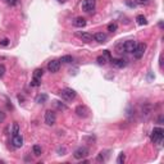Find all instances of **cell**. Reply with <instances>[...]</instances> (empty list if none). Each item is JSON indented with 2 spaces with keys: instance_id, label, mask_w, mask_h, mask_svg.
<instances>
[{
  "instance_id": "cell-27",
  "label": "cell",
  "mask_w": 164,
  "mask_h": 164,
  "mask_svg": "<svg viewBox=\"0 0 164 164\" xmlns=\"http://www.w3.org/2000/svg\"><path fill=\"white\" fill-rule=\"evenodd\" d=\"M4 1L8 5H10V6H15V5L18 4V0H4Z\"/></svg>"
},
{
  "instance_id": "cell-5",
  "label": "cell",
  "mask_w": 164,
  "mask_h": 164,
  "mask_svg": "<svg viewBox=\"0 0 164 164\" xmlns=\"http://www.w3.org/2000/svg\"><path fill=\"white\" fill-rule=\"evenodd\" d=\"M122 46H123L124 53H133L135 49H136V46H137V43L135 40H128L124 44H122Z\"/></svg>"
},
{
  "instance_id": "cell-33",
  "label": "cell",
  "mask_w": 164,
  "mask_h": 164,
  "mask_svg": "<svg viewBox=\"0 0 164 164\" xmlns=\"http://www.w3.org/2000/svg\"><path fill=\"white\" fill-rule=\"evenodd\" d=\"M4 119H5V114L3 113L1 110H0V122H3V121H4Z\"/></svg>"
},
{
  "instance_id": "cell-10",
  "label": "cell",
  "mask_w": 164,
  "mask_h": 164,
  "mask_svg": "<svg viewBox=\"0 0 164 164\" xmlns=\"http://www.w3.org/2000/svg\"><path fill=\"white\" fill-rule=\"evenodd\" d=\"M76 113L78 117H82V118H86L89 115V109L85 107V105H78L76 108Z\"/></svg>"
},
{
  "instance_id": "cell-20",
  "label": "cell",
  "mask_w": 164,
  "mask_h": 164,
  "mask_svg": "<svg viewBox=\"0 0 164 164\" xmlns=\"http://www.w3.org/2000/svg\"><path fill=\"white\" fill-rule=\"evenodd\" d=\"M43 73H44V70L41 69V68L35 69V72H33V78H38V80H41V77H43Z\"/></svg>"
},
{
  "instance_id": "cell-17",
  "label": "cell",
  "mask_w": 164,
  "mask_h": 164,
  "mask_svg": "<svg viewBox=\"0 0 164 164\" xmlns=\"http://www.w3.org/2000/svg\"><path fill=\"white\" fill-rule=\"evenodd\" d=\"M136 22L139 23L140 26H144V24H146L147 23V21H146V18L144 17L142 14H140V15H137L136 17Z\"/></svg>"
},
{
  "instance_id": "cell-4",
  "label": "cell",
  "mask_w": 164,
  "mask_h": 164,
  "mask_svg": "<svg viewBox=\"0 0 164 164\" xmlns=\"http://www.w3.org/2000/svg\"><path fill=\"white\" fill-rule=\"evenodd\" d=\"M55 122H57L55 112L46 110V113H45V123H46L47 126H53V124H55Z\"/></svg>"
},
{
  "instance_id": "cell-13",
  "label": "cell",
  "mask_w": 164,
  "mask_h": 164,
  "mask_svg": "<svg viewBox=\"0 0 164 164\" xmlns=\"http://www.w3.org/2000/svg\"><path fill=\"white\" fill-rule=\"evenodd\" d=\"M73 26L75 27H85L86 26V19L82 18V17H77L76 19H73Z\"/></svg>"
},
{
  "instance_id": "cell-22",
  "label": "cell",
  "mask_w": 164,
  "mask_h": 164,
  "mask_svg": "<svg viewBox=\"0 0 164 164\" xmlns=\"http://www.w3.org/2000/svg\"><path fill=\"white\" fill-rule=\"evenodd\" d=\"M117 28H118V24H117V23H109V24H108V31H109V32L117 31Z\"/></svg>"
},
{
  "instance_id": "cell-35",
  "label": "cell",
  "mask_w": 164,
  "mask_h": 164,
  "mask_svg": "<svg viewBox=\"0 0 164 164\" xmlns=\"http://www.w3.org/2000/svg\"><path fill=\"white\" fill-rule=\"evenodd\" d=\"M58 1H59V3H64V1H66V0H58Z\"/></svg>"
},
{
  "instance_id": "cell-11",
  "label": "cell",
  "mask_w": 164,
  "mask_h": 164,
  "mask_svg": "<svg viewBox=\"0 0 164 164\" xmlns=\"http://www.w3.org/2000/svg\"><path fill=\"white\" fill-rule=\"evenodd\" d=\"M77 36L82 41H85V43H91L92 38H94V36L91 33H89V32H80V33H77Z\"/></svg>"
},
{
  "instance_id": "cell-12",
  "label": "cell",
  "mask_w": 164,
  "mask_h": 164,
  "mask_svg": "<svg viewBox=\"0 0 164 164\" xmlns=\"http://www.w3.org/2000/svg\"><path fill=\"white\" fill-rule=\"evenodd\" d=\"M151 110H153V105L150 104V103H145V104L142 105V109H141L142 115H145V117H149L150 113H151Z\"/></svg>"
},
{
  "instance_id": "cell-24",
  "label": "cell",
  "mask_w": 164,
  "mask_h": 164,
  "mask_svg": "<svg viewBox=\"0 0 164 164\" xmlns=\"http://www.w3.org/2000/svg\"><path fill=\"white\" fill-rule=\"evenodd\" d=\"M124 160H126V155H124L123 153H121V154H119V156L117 158V163H118V164H123V163H124Z\"/></svg>"
},
{
  "instance_id": "cell-34",
  "label": "cell",
  "mask_w": 164,
  "mask_h": 164,
  "mask_svg": "<svg viewBox=\"0 0 164 164\" xmlns=\"http://www.w3.org/2000/svg\"><path fill=\"white\" fill-rule=\"evenodd\" d=\"M158 123H159V124H162V123H163V115H159V118H158Z\"/></svg>"
},
{
  "instance_id": "cell-14",
  "label": "cell",
  "mask_w": 164,
  "mask_h": 164,
  "mask_svg": "<svg viewBox=\"0 0 164 164\" xmlns=\"http://www.w3.org/2000/svg\"><path fill=\"white\" fill-rule=\"evenodd\" d=\"M110 60H112V64L114 67H117V68H123L127 64V62L124 59H110Z\"/></svg>"
},
{
  "instance_id": "cell-32",
  "label": "cell",
  "mask_w": 164,
  "mask_h": 164,
  "mask_svg": "<svg viewBox=\"0 0 164 164\" xmlns=\"http://www.w3.org/2000/svg\"><path fill=\"white\" fill-rule=\"evenodd\" d=\"M104 57L110 59V53H109V50H104Z\"/></svg>"
},
{
  "instance_id": "cell-28",
  "label": "cell",
  "mask_w": 164,
  "mask_h": 164,
  "mask_svg": "<svg viewBox=\"0 0 164 164\" xmlns=\"http://www.w3.org/2000/svg\"><path fill=\"white\" fill-rule=\"evenodd\" d=\"M54 105L58 107L59 109H62V110H66V109H67V107L64 104H60V101H54Z\"/></svg>"
},
{
  "instance_id": "cell-19",
  "label": "cell",
  "mask_w": 164,
  "mask_h": 164,
  "mask_svg": "<svg viewBox=\"0 0 164 164\" xmlns=\"http://www.w3.org/2000/svg\"><path fill=\"white\" fill-rule=\"evenodd\" d=\"M59 62H62V63H72L73 62V58L70 55H63L59 59Z\"/></svg>"
},
{
  "instance_id": "cell-25",
  "label": "cell",
  "mask_w": 164,
  "mask_h": 164,
  "mask_svg": "<svg viewBox=\"0 0 164 164\" xmlns=\"http://www.w3.org/2000/svg\"><path fill=\"white\" fill-rule=\"evenodd\" d=\"M135 3L139 5H147L151 3V0H135Z\"/></svg>"
},
{
  "instance_id": "cell-1",
  "label": "cell",
  "mask_w": 164,
  "mask_h": 164,
  "mask_svg": "<svg viewBox=\"0 0 164 164\" xmlns=\"http://www.w3.org/2000/svg\"><path fill=\"white\" fill-rule=\"evenodd\" d=\"M164 137V131L160 127H155L151 132V141L154 144H162Z\"/></svg>"
},
{
  "instance_id": "cell-7",
  "label": "cell",
  "mask_w": 164,
  "mask_h": 164,
  "mask_svg": "<svg viewBox=\"0 0 164 164\" xmlns=\"http://www.w3.org/2000/svg\"><path fill=\"white\" fill-rule=\"evenodd\" d=\"M47 69H49V72L51 73H57V72H59V69H60V62L59 60H50L49 63H47Z\"/></svg>"
},
{
  "instance_id": "cell-31",
  "label": "cell",
  "mask_w": 164,
  "mask_h": 164,
  "mask_svg": "<svg viewBox=\"0 0 164 164\" xmlns=\"http://www.w3.org/2000/svg\"><path fill=\"white\" fill-rule=\"evenodd\" d=\"M4 75H5V67L3 64H0V78H3Z\"/></svg>"
},
{
  "instance_id": "cell-3",
  "label": "cell",
  "mask_w": 164,
  "mask_h": 164,
  "mask_svg": "<svg viewBox=\"0 0 164 164\" xmlns=\"http://www.w3.org/2000/svg\"><path fill=\"white\" fill-rule=\"evenodd\" d=\"M87 155H89V149L87 147H85V146L77 147V149L75 150V153H73V156H75V159H77V160H82Z\"/></svg>"
},
{
  "instance_id": "cell-6",
  "label": "cell",
  "mask_w": 164,
  "mask_h": 164,
  "mask_svg": "<svg viewBox=\"0 0 164 164\" xmlns=\"http://www.w3.org/2000/svg\"><path fill=\"white\" fill-rule=\"evenodd\" d=\"M145 50H146V45L145 44H137L136 49H135V51L132 54H133V57L136 58V59H141V58L144 57Z\"/></svg>"
},
{
  "instance_id": "cell-26",
  "label": "cell",
  "mask_w": 164,
  "mask_h": 164,
  "mask_svg": "<svg viewBox=\"0 0 164 164\" xmlns=\"http://www.w3.org/2000/svg\"><path fill=\"white\" fill-rule=\"evenodd\" d=\"M40 81H41V80H38V78H32L31 86H33V87H37V86H40Z\"/></svg>"
},
{
  "instance_id": "cell-21",
  "label": "cell",
  "mask_w": 164,
  "mask_h": 164,
  "mask_svg": "<svg viewBox=\"0 0 164 164\" xmlns=\"http://www.w3.org/2000/svg\"><path fill=\"white\" fill-rule=\"evenodd\" d=\"M98 63L100 64V66H104V64H107V60H108V58H105L104 55H100V57H98Z\"/></svg>"
},
{
  "instance_id": "cell-29",
  "label": "cell",
  "mask_w": 164,
  "mask_h": 164,
  "mask_svg": "<svg viewBox=\"0 0 164 164\" xmlns=\"http://www.w3.org/2000/svg\"><path fill=\"white\" fill-rule=\"evenodd\" d=\"M104 153H105V151H101V153L98 155V158H96V159H98V162H105V159H107V158H105Z\"/></svg>"
},
{
  "instance_id": "cell-16",
  "label": "cell",
  "mask_w": 164,
  "mask_h": 164,
  "mask_svg": "<svg viewBox=\"0 0 164 164\" xmlns=\"http://www.w3.org/2000/svg\"><path fill=\"white\" fill-rule=\"evenodd\" d=\"M47 95L46 94H40V95H37L36 96V103L37 104H44V103H46L47 101Z\"/></svg>"
},
{
  "instance_id": "cell-18",
  "label": "cell",
  "mask_w": 164,
  "mask_h": 164,
  "mask_svg": "<svg viewBox=\"0 0 164 164\" xmlns=\"http://www.w3.org/2000/svg\"><path fill=\"white\" fill-rule=\"evenodd\" d=\"M32 151H33V154L36 156H40L43 150H41V146L40 145H33V146H32Z\"/></svg>"
},
{
  "instance_id": "cell-9",
  "label": "cell",
  "mask_w": 164,
  "mask_h": 164,
  "mask_svg": "<svg viewBox=\"0 0 164 164\" xmlns=\"http://www.w3.org/2000/svg\"><path fill=\"white\" fill-rule=\"evenodd\" d=\"M12 144H13V146H14L15 149H18V147H22V145H23V137H22L19 133L13 135Z\"/></svg>"
},
{
  "instance_id": "cell-2",
  "label": "cell",
  "mask_w": 164,
  "mask_h": 164,
  "mask_svg": "<svg viewBox=\"0 0 164 164\" xmlns=\"http://www.w3.org/2000/svg\"><path fill=\"white\" fill-rule=\"evenodd\" d=\"M59 94H60V96H62V99H64V100H67V101H72L73 99L77 96L75 90H72V89H69V87L63 89L62 91L59 92Z\"/></svg>"
},
{
  "instance_id": "cell-30",
  "label": "cell",
  "mask_w": 164,
  "mask_h": 164,
  "mask_svg": "<svg viewBox=\"0 0 164 164\" xmlns=\"http://www.w3.org/2000/svg\"><path fill=\"white\" fill-rule=\"evenodd\" d=\"M9 45V38H1L0 40V46H8Z\"/></svg>"
},
{
  "instance_id": "cell-15",
  "label": "cell",
  "mask_w": 164,
  "mask_h": 164,
  "mask_svg": "<svg viewBox=\"0 0 164 164\" xmlns=\"http://www.w3.org/2000/svg\"><path fill=\"white\" fill-rule=\"evenodd\" d=\"M94 40L98 41V43H105L107 41V35L103 33V32H98V33L94 35Z\"/></svg>"
},
{
  "instance_id": "cell-8",
  "label": "cell",
  "mask_w": 164,
  "mask_h": 164,
  "mask_svg": "<svg viewBox=\"0 0 164 164\" xmlns=\"http://www.w3.org/2000/svg\"><path fill=\"white\" fill-rule=\"evenodd\" d=\"M94 9H95V0H83L82 1V10L90 13Z\"/></svg>"
},
{
  "instance_id": "cell-23",
  "label": "cell",
  "mask_w": 164,
  "mask_h": 164,
  "mask_svg": "<svg viewBox=\"0 0 164 164\" xmlns=\"http://www.w3.org/2000/svg\"><path fill=\"white\" fill-rule=\"evenodd\" d=\"M12 133H13V135H17V133H19V124L17 123V122H14V123H13V130H12Z\"/></svg>"
}]
</instances>
